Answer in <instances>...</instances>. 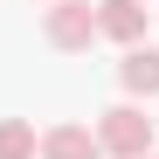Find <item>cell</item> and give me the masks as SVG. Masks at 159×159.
I'll list each match as a JSON object with an SVG mask.
<instances>
[{"label": "cell", "mask_w": 159, "mask_h": 159, "mask_svg": "<svg viewBox=\"0 0 159 159\" xmlns=\"http://www.w3.org/2000/svg\"><path fill=\"white\" fill-rule=\"evenodd\" d=\"M139 7H152V0H139Z\"/></svg>", "instance_id": "ba28073f"}, {"label": "cell", "mask_w": 159, "mask_h": 159, "mask_svg": "<svg viewBox=\"0 0 159 159\" xmlns=\"http://www.w3.org/2000/svg\"><path fill=\"white\" fill-rule=\"evenodd\" d=\"M90 131H97V152L104 159H145L152 152V118L139 111V104H111Z\"/></svg>", "instance_id": "6da1fadb"}, {"label": "cell", "mask_w": 159, "mask_h": 159, "mask_svg": "<svg viewBox=\"0 0 159 159\" xmlns=\"http://www.w3.org/2000/svg\"><path fill=\"white\" fill-rule=\"evenodd\" d=\"M145 159H152V152H145Z\"/></svg>", "instance_id": "9c48e42d"}, {"label": "cell", "mask_w": 159, "mask_h": 159, "mask_svg": "<svg viewBox=\"0 0 159 159\" xmlns=\"http://www.w3.org/2000/svg\"><path fill=\"white\" fill-rule=\"evenodd\" d=\"M42 35L62 56H83L97 42V0H56V7H42Z\"/></svg>", "instance_id": "7a4b0ae2"}, {"label": "cell", "mask_w": 159, "mask_h": 159, "mask_svg": "<svg viewBox=\"0 0 159 159\" xmlns=\"http://www.w3.org/2000/svg\"><path fill=\"white\" fill-rule=\"evenodd\" d=\"M0 159H35V125L28 118H0Z\"/></svg>", "instance_id": "8992f818"}, {"label": "cell", "mask_w": 159, "mask_h": 159, "mask_svg": "<svg viewBox=\"0 0 159 159\" xmlns=\"http://www.w3.org/2000/svg\"><path fill=\"white\" fill-rule=\"evenodd\" d=\"M35 152H42V159H104V152H97V131H90V125H76V118L48 125L42 139H35Z\"/></svg>", "instance_id": "277c9868"}, {"label": "cell", "mask_w": 159, "mask_h": 159, "mask_svg": "<svg viewBox=\"0 0 159 159\" xmlns=\"http://www.w3.org/2000/svg\"><path fill=\"white\" fill-rule=\"evenodd\" d=\"M145 21H152V7H139V0H97V35L118 42V48H139Z\"/></svg>", "instance_id": "3957f363"}, {"label": "cell", "mask_w": 159, "mask_h": 159, "mask_svg": "<svg viewBox=\"0 0 159 159\" xmlns=\"http://www.w3.org/2000/svg\"><path fill=\"white\" fill-rule=\"evenodd\" d=\"M118 83H125V104H139V97L152 104V97H159V48H145V42H139V48H125Z\"/></svg>", "instance_id": "5b68a950"}, {"label": "cell", "mask_w": 159, "mask_h": 159, "mask_svg": "<svg viewBox=\"0 0 159 159\" xmlns=\"http://www.w3.org/2000/svg\"><path fill=\"white\" fill-rule=\"evenodd\" d=\"M42 7H56V0H42Z\"/></svg>", "instance_id": "52a82bcc"}]
</instances>
